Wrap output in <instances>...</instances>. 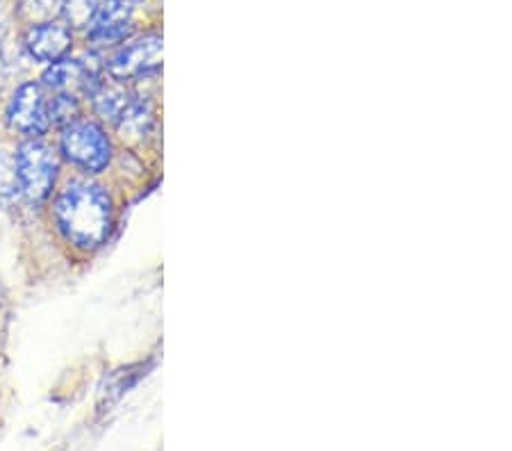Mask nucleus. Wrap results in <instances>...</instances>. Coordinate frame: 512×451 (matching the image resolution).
Segmentation results:
<instances>
[{
  "label": "nucleus",
  "mask_w": 512,
  "mask_h": 451,
  "mask_svg": "<svg viewBox=\"0 0 512 451\" xmlns=\"http://www.w3.org/2000/svg\"><path fill=\"white\" fill-rule=\"evenodd\" d=\"M16 171H19L21 192L32 203H41L53 192L57 178V158L48 144L39 142V139H28V142L21 144L19 153H16Z\"/></svg>",
  "instance_id": "f03ea898"
},
{
  "label": "nucleus",
  "mask_w": 512,
  "mask_h": 451,
  "mask_svg": "<svg viewBox=\"0 0 512 451\" xmlns=\"http://www.w3.org/2000/svg\"><path fill=\"white\" fill-rule=\"evenodd\" d=\"M98 76L94 69L80 60H57L51 64V69L44 73V87L51 89L57 96L78 98L80 94H92L96 87Z\"/></svg>",
  "instance_id": "0eeeda50"
},
{
  "label": "nucleus",
  "mask_w": 512,
  "mask_h": 451,
  "mask_svg": "<svg viewBox=\"0 0 512 451\" xmlns=\"http://www.w3.org/2000/svg\"><path fill=\"white\" fill-rule=\"evenodd\" d=\"M16 192H21L16 158L7 151H0V199H12Z\"/></svg>",
  "instance_id": "ddd939ff"
},
{
  "label": "nucleus",
  "mask_w": 512,
  "mask_h": 451,
  "mask_svg": "<svg viewBox=\"0 0 512 451\" xmlns=\"http://www.w3.org/2000/svg\"><path fill=\"white\" fill-rule=\"evenodd\" d=\"M26 46L28 53L35 57V60L53 64L69 53L71 32L69 28L60 26V23L55 21L39 23V26H32V30L28 32Z\"/></svg>",
  "instance_id": "6e6552de"
},
{
  "label": "nucleus",
  "mask_w": 512,
  "mask_h": 451,
  "mask_svg": "<svg viewBox=\"0 0 512 451\" xmlns=\"http://www.w3.org/2000/svg\"><path fill=\"white\" fill-rule=\"evenodd\" d=\"M48 117L51 126H69L78 117V98L55 96L53 101H48Z\"/></svg>",
  "instance_id": "4468645a"
},
{
  "label": "nucleus",
  "mask_w": 512,
  "mask_h": 451,
  "mask_svg": "<svg viewBox=\"0 0 512 451\" xmlns=\"http://www.w3.org/2000/svg\"><path fill=\"white\" fill-rule=\"evenodd\" d=\"M48 101L46 89L37 85V82H28L16 89V94L7 110V121L14 130L23 135H41L51 126V117H48Z\"/></svg>",
  "instance_id": "39448f33"
},
{
  "label": "nucleus",
  "mask_w": 512,
  "mask_h": 451,
  "mask_svg": "<svg viewBox=\"0 0 512 451\" xmlns=\"http://www.w3.org/2000/svg\"><path fill=\"white\" fill-rule=\"evenodd\" d=\"M55 219L66 240L80 249H96L112 231L110 196L94 183L76 180L57 199Z\"/></svg>",
  "instance_id": "f257e3e1"
},
{
  "label": "nucleus",
  "mask_w": 512,
  "mask_h": 451,
  "mask_svg": "<svg viewBox=\"0 0 512 451\" xmlns=\"http://www.w3.org/2000/svg\"><path fill=\"white\" fill-rule=\"evenodd\" d=\"M5 32H7V21H5L3 7H0V41H3V39H5Z\"/></svg>",
  "instance_id": "2eb2a0df"
},
{
  "label": "nucleus",
  "mask_w": 512,
  "mask_h": 451,
  "mask_svg": "<svg viewBox=\"0 0 512 451\" xmlns=\"http://www.w3.org/2000/svg\"><path fill=\"white\" fill-rule=\"evenodd\" d=\"M162 67V37L160 35H146L142 39L130 41L128 46L119 48L112 55L110 76L119 82L139 80L151 76V73L160 71Z\"/></svg>",
  "instance_id": "20e7f679"
},
{
  "label": "nucleus",
  "mask_w": 512,
  "mask_h": 451,
  "mask_svg": "<svg viewBox=\"0 0 512 451\" xmlns=\"http://www.w3.org/2000/svg\"><path fill=\"white\" fill-rule=\"evenodd\" d=\"M117 126L121 130V137L123 139H130V142H137V139L146 137V133L153 126V108H151V103L139 101V98H135L130 108L121 114V119L117 121Z\"/></svg>",
  "instance_id": "9d476101"
},
{
  "label": "nucleus",
  "mask_w": 512,
  "mask_h": 451,
  "mask_svg": "<svg viewBox=\"0 0 512 451\" xmlns=\"http://www.w3.org/2000/svg\"><path fill=\"white\" fill-rule=\"evenodd\" d=\"M64 0H21V14L32 23H48L62 12Z\"/></svg>",
  "instance_id": "f8f14e48"
},
{
  "label": "nucleus",
  "mask_w": 512,
  "mask_h": 451,
  "mask_svg": "<svg viewBox=\"0 0 512 451\" xmlns=\"http://www.w3.org/2000/svg\"><path fill=\"white\" fill-rule=\"evenodd\" d=\"M62 153L76 167L89 171V174H98L110 164L112 146L96 123L76 119L69 126H64Z\"/></svg>",
  "instance_id": "7ed1b4c3"
},
{
  "label": "nucleus",
  "mask_w": 512,
  "mask_h": 451,
  "mask_svg": "<svg viewBox=\"0 0 512 451\" xmlns=\"http://www.w3.org/2000/svg\"><path fill=\"white\" fill-rule=\"evenodd\" d=\"M132 7L130 0H105L98 5L94 21L89 23V39L98 46H112L130 35Z\"/></svg>",
  "instance_id": "423d86ee"
},
{
  "label": "nucleus",
  "mask_w": 512,
  "mask_h": 451,
  "mask_svg": "<svg viewBox=\"0 0 512 451\" xmlns=\"http://www.w3.org/2000/svg\"><path fill=\"white\" fill-rule=\"evenodd\" d=\"M96 10V0H64L60 14L71 28H89V23L94 21Z\"/></svg>",
  "instance_id": "9b49d317"
},
{
  "label": "nucleus",
  "mask_w": 512,
  "mask_h": 451,
  "mask_svg": "<svg viewBox=\"0 0 512 451\" xmlns=\"http://www.w3.org/2000/svg\"><path fill=\"white\" fill-rule=\"evenodd\" d=\"M94 98V105H96V112L101 114L105 119H112V121H119L121 114L126 112L132 101H135V94L130 92L126 87V82H119V80H98L96 87L92 89Z\"/></svg>",
  "instance_id": "1a4fd4ad"
}]
</instances>
